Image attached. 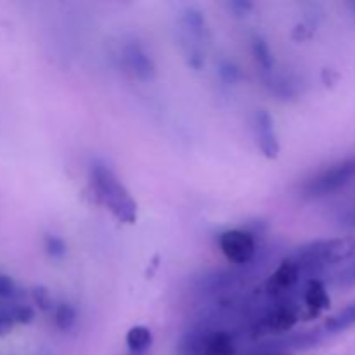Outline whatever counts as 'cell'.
I'll return each instance as SVG.
<instances>
[{
	"label": "cell",
	"instance_id": "cell-1",
	"mask_svg": "<svg viewBox=\"0 0 355 355\" xmlns=\"http://www.w3.org/2000/svg\"><path fill=\"white\" fill-rule=\"evenodd\" d=\"M354 257L355 238L345 236V238L315 239V241L305 243L291 253L290 259L297 263L302 276H307L309 279H318L319 274L340 263L349 262Z\"/></svg>",
	"mask_w": 355,
	"mask_h": 355
},
{
	"label": "cell",
	"instance_id": "cell-2",
	"mask_svg": "<svg viewBox=\"0 0 355 355\" xmlns=\"http://www.w3.org/2000/svg\"><path fill=\"white\" fill-rule=\"evenodd\" d=\"M90 187L97 201L111 211L118 222L135 224L137 220V203L130 191L125 187L114 170L103 159H94L89 168Z\"/></svg>",
	"mask_w": 355,
	"mask_h": 355
},
{
	"label": "cell",
	"instance_id": "cell-3",
	"mask_svg": "<svg viewBox=\"0 0 355 355\" xmlns=\"http://www.w3.org/2000/svg\"><path fill=\"white\" fill-rule=\"evenodd\" d=\"M179 33L187 64L194 69H201L205 64L203 44L207 42L208 28L207 17L198 7H184L179 16Z\"/></svg>",
	"mask_w": 355,
	"mask_h": 355
},
{
	"label": "cell",
	"instance_id": "cell-4",
	"mask_svg": "<svg viewBox=\"0 0 355 355\" xmlns=\"http://www.w3.org/2000/svg\"><path fill=\"white\" fill-rule=\"evenodd\" d=\"M354 179L355 156H350V158L342 159V162L321 170L314 177L305 180L304 186H302V196L305 200H319V198L338 193L343 187L349 186Z\"/></svg>",
	"mask_w": 355,
	"mask_h": 355
},
{
	"label": "cell",
	"instance_id": "cell-5",
	"mask_svg": "<svg viewBox=\"0 0 355 355\" xmlns=\"http://www.w3.org/2000/svg\"><path fill=\"white\" fill-rule=\"evenodd\" d=\"M302 319V305L288 298H277L276 304L267 309L252 326L253 338L266 335H286Z\"/></svg>",
	"mask_w": 355,
	"mask_h": 355
},
{
	"label": "cell",
	"instance_id": "cell-6",
	"mask_svg": "<svg viewBox=\"0 0 355 355\" xmlns=\"http://www.w3.org/2000/svg\"><path fill=\"white\" fill-rule=\"evenodd\" d=\"M218 248L231 263L236 266L252 263L257 255L255 234L246 229H229L218 236Z\"/></svg>",
	"mask_w": 355,
	"mask_h": 355
},
{
	"label": "cell",
	"instance_id": "cell-7",
	"mask_svg": "<svg viewBox=\"0 0 355 355\" xmlns=\"http://www.w3.org/2000/svg\"><path fill=\"white\" fill-rule=\"evenodd\" d=\"M121 62L128 75L141 82H151L156 76L155 59L151 58L144 45L137 40L127 42L121 47Z\"/></svg>",
	"mask_w": 355,
	"mask_h": 355
},
{
	"label": "cell",
	"instance_id": "cell-8",
	"mask_svg": "<svg viewBox=\"0 0 355 355\" xmlns=\"http://www.w3.org/2000/svg\"><path fill=\"white\" fill-rule=\"evenodd\" d=\"M253 135L259 151L267 159H276L281 151L279 135L276 130V121L267 110H257L253 113Z\"/></svg>",
	"mask_w": 355,
	"mask_h": 355
},
{
	"label": "cell",
	"instance_id": "cell-9",
	"mask_svg": "<svg viewBox=\"0 0 355 355\" xmlns=\"http://www.w3.org/2000/svg\"><path fill=\"white\" fill-rule=\"evenodd\" d=\"M302 274L298 270L297 263L286 257L284 260H281V263L277 266V269L274 270L272 276L267 279L266 283V291L269 297L277 298H284L288 295V291L293 290L295 286L298 284L300 281Z\"/></svg>",
	"mask_w": 355,
	"mask_h": 355
},
{
	"label": "cell",
	"instance_id": "cell-10",
	"mask_svg": "<svg viewBox=\"0 0 355 355\" xmlns=\"http://www.w3.org/2000/svg\"><path fill=\"white\" fill-rule=\"evenodd\" d=\"M331 300L321 279H309L304 288V305H302V319H315L328 311Z\"/></svg>",
	"mask_w": 355,
	"mask_h": 355
},
{
	"label": "cell",
	"instance_id": "cell-11",
	"mask_svg": "<svg viewBox=\"0 0 355 355\" xmlns=\"http://www.w3.org/2000/svg\"><path fill=\"white\" fill-rule=\"evenodd\" d=\"M352 328H355V302L345 305L336 314L326 319L324 326H322V331L326 335H338V333L349 331Z\"/></svg>",
	"mask_w": 355,
	"mask_h": 355
},
{
	"label": "cell",
	"instance_id": "cell-12",
	"mask_svg": "<svg viewBox=\"0 0 355 355\" xmlns=\"http://www.w3.org/2000/svg\"><path fill=\"white\" fill-rule=\"evenodd\" d=\"M252 52L253 58H255L257 66H259V71L262 73V76L269 75L276 69V59H274L272 51H270L269 44L263 37L257 35L252 38Z\"/></svg>",
	"mask_w": 355,
	"mask_h": 355
},
{
	"label": "cell",
	"instance_id": "cell-13",
	"mask_svg": "<svg viewBox=\"0 0 355 355\" xmlns=\"http://www.w3.org/2000/svg\"><path fill=\"white\" fill-rule=\"evenodd\" d=\"M127 342L128 350L134 355H142L148 352L153 345V333L151 329L146 328V326H132L127 333Z\"/></svg>",
	"mask_w": 355,
	"mask_h": 355
},
{
	"label": "cell",
	"instance_id": "cell-14",
	"mask_svg": "<svg viewBox=\"0 0 355 355\" xmlns=\"http://www.w3.org/2000/svg\"><path fill=\"white\" fill-rule=\"evenodd\" d=\"M76 319H78V315H76L75 307H73L71 304H68V302H62V304L55 305L54 324L58 326V329H61V331H64V333L71 331V329L76 326Z\"/></svg>",
	"mask_w": 355,
	"mask_h": 355
},
{
	"label": "cell",
	"instance_id": "cell-15",
	"mask_svg": "<svg viewBox=\"0 0 355 355\" xmlns=\"http://www.w3.org/2000/svg\"><path fill=\"white\" fill-rule=\"evenodd\" d=\"M44 246L47 255L52 257V259H64L66 253H68V246H66L64 239L59 238V236H45Z\"/></svg>",
	"mask_w": 355,
	"mask_h": 355
},
{
	"label": "cell",
	"instance_id": "cell-16",
	"mask_svg": "<svg viewBox=\"0 0 355 355\" xmlns=\"http://www.w3.org/2000/svg\"><path fill=\"white\" fill-rule=\"evenodd\" d=\"M10 314H12L14 324H30L35 319V311L30 305L16 304L10 305Z\"/></svg>",
	"mask_w": 355,
	"mask_h": 355
},
{
	"label": "cell",
	"instance_id": "cell-17",
	"mask_svg": "<svg viewBox=\"0 0 355 355\" xmlns=\"http://www.w3.org/2000/svg\"><path fill=\"white\" fill-rule=\"evenodd\" d=\"M31 298H33L35 305H37L40 311H49L52 307V302H51V293L45 286H35L31 290Z\"/></svg>",
	"mask_w": 355,
	"mask_h": 355
},
{
	"label": "cell",
	"instance_id": "cell-18",
	"mask_svg": "<svg viewBox=\"0 0 355 355\" xmlns=\"http://www.w3.org/2000/svg\"><path fill=\"white\" fill-rule=\"evenodd\" d=\"M16 295H17V286L16 283H14L12 277L0 272V298L9 300V298H14Z\"/></svg>",
	"mask_w": 355,
	"mask_h": 355
},
{
	"label": "cell",
	"instance_id": "cell-19",
	"mask_svg": "<svg viewBox=\"0 0 355 355\" xmlns=\"http://www.w3.org/2000/svg\"><path fill=\"white\" fill-rule=\"evenodd\" d=\"M14 328V319L10 314V305H0V336L9 335Z\"/></svg>",
	"mask_w": 355,
	"mask_h": 355
},
{
	"label": "cell",
	"instance_id": "cell-20",
	"mask_svg": "<svg viewBox=\"0 0 355 355\" xmlns=\"http://www.w3.org/2000/svg\"><path fill=\"white\" fill-rule=\"evenodd\" d=\"M336 283L343 288H355V257L352 259V262L338 274Z\"/></svg>",
	"mask_w": 355,
	"mask_h": 355
},
{
	"label": "cell",
	"instance_id": "cell-21",
	"mask_svg": "<svg viewBox=\"0 0 355 355\" xmlns=\"http://www.w3.org/2000/svg\"><path fill=\"white\" fill-rule=\"evenodd\" d=\"M218 73H220L222 80L225 83H236L239 80V69L238 66L232 64V62H222L220 68H218Z\"/></svg>",
	"mask_w": 355,
	"mask_h": 355
},
{
	"label": "cell",
	"instance_id": "cell-22",
	"mask_svg": "<svg viewBox=\"0 0 355 355\" xmlns=\"http://www.w3.org/2000/svg\"><path fill=\"white\" fill-rule=\"evenodd\" d=\"M229 9L234 12V16L243 17V16H248L250 10L253 9V2H248V0H232V2L227 3Z\"/></svg>",
	"mask_w": 355,
	"mask_h": 355
},
{
	"label": "cell",
	"instance_id": "cell-23",
	"mask_svg": "<svg viewBox=\"0 0 355 355\" xmlns=\"http://www.w3.org/2000/svg\"><path fill=\"white\" fill-rule=\"evenodd\" d=\"M252 355H293V354L281 349L276 342H270V343H266L263 347H260V349L255 350Z\"/></svg>",
	"mask_w": 355,
	"mask_h": 355
},
{
	"label": "cell",
	"instance_id": "cell-24",
	"mask_svg": "<svg viewBox=\"0 0 355 355\" xmlns=\"http://www.w3.org/2000/svg\"><path fill=\"white\" fill-rule=\"evenodd\" d=\"M343 225H347V227L355 229V210L350 211V214L347 215L345 218H343Z\"/></svg>",
	"mask_w": 355,
	"mask_h": 355
},
{
	"label": "cell",
	"instance_id": "cell-25",
	"mask_svg": "<svg viewBox=\"0 0 355 355\" xmlns=\"http://www.w3.org/2000/svg\"><path fill=\"white\" fill-rule=\"evenodd\" d=\"M345 6H347V9H349L350 12H352V16L355 17V0H352V2H347Z\"/></svg>",
	"mask_w": 355,
	"mask_h": 355
}]
</instances>
